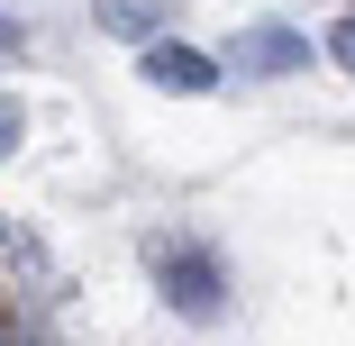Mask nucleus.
I'll return each mask as SVG.
<instances>
[{
    "label": "nucleus",
    "mask_w": 355,
    "mask_h": 346,
    "mask_svg": "<svg viewBox=\"0 0 355 346\" xmlns=\"http://www.w3.org/2000/svg\"><path fill=\"white\" fill-rule=\"evenodd\" d=\"M155 292H164V310H173V319L209 328V319L228 310V264L209 255L200 237H173V246H155Z\"/></svg>",
    "instance_id": "obj_1"
},
{
    "label": "nucleus",
    "mask_w": 355,
    "mask_h": 346,
    "mask_svg": "<svg viewBox=\"0 0 355 346\" xmlns=\"http://www.w3.org/2000/svg\"><path fill=\"white\" fill-rule=\"evenodd\" d=\"M228 64L237 73H255V83H282V73H301L310 64V37H292V28H237V46H228Z\"/></svg>",
    "instance_id": "obj_2"
},
{
    "label": "nucleus",
    "mask_w": 355,
    "mask_h": 346,
    "mask_svg": "<svg viewBox=\"0 0 355 346\" xmlns=\"http://www.w3.org/2000/svg\"><path fill=\"white\" fill-rule=\"evenodd\" d=\"M146 83L200 101V92H219V55H200V46H182V37H155V46H146Z\"/></svg>",
    "instance_id": "obj_3"
},
{
    "label": "nucleus",
    "mask_w": 355,
    "mask_h": 346,
    "mask_svg": "<svg viewBox=\"0 0 355 346\" xmlns=\"http://www.w3.org/2000/svg\"><path fill=\"white\" fill-rule=\"evenodd\" d=\"M92 19H101L110 37H137V46H155V37H164V19H173V0H92Z\"/></svg>",
    "instance_id": "obj_4"
},
{
    "label": "nucleus",
    "mask_w": 355,
    "mask_h": 346,
    "mask_svg": "<svg viewBox=\"0 0 355 346\" xmlns=\"http://www.w3.org/2000/svg\"><path fill=\"white\" fill-rule=\"evenodd\" d=\"M19 137H28V110H19L10 92H0V155H10V146H19Z\"/></svg>",
    "instance_id": "obj_5"
},
{
    "label": "nucleus",
    "mask_w": 355,
    "mask_h": 346,
    "mask_svg": "<svg viewBox=\"0 0 355 346\" xmlns=\"http://www.w3.org/2000/svg\"><path fill=\"white\" fill-rule=\"evenodd\" d=\"M328 55H337V64H346V73H355V10H346V19L328 28Z\"/></svg>",
    "instance_id": "obj_6"
},
{
    "label": "nucleus",
    "mask_w": 355,
    "mask_h": 346,
    "mask_svg": "<svg viewBox=\"0 0 355 346\" xmlns=\"http://www.w3.org/2000/svg\"><path fill=\"white\" fill-rule=\"evenodd\" d=\"M0 46H19V28H10V19H0Z\"/></svg>",
    "instance_id": "obj_7"
}]
</instances>
